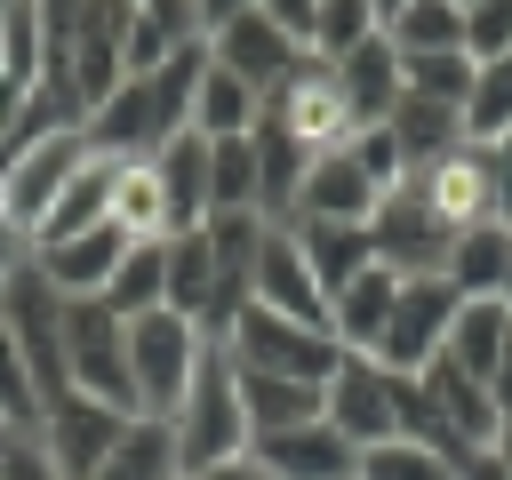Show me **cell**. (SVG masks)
Returning <instances> with one entry per match:
<instances>
[{"label": "cell", "mask_w": 512, "mask_h": 480, "mask_svg": "<svg viewBox=\"0 0 512 480\" xmlns=\"http://www.w3.org/2000/svg\"><path fill=\"white\" fill-rule=\"evenodd\" d=\"M168 440H176V480H200L232 456H248V408H240V384H232V360L224 344H208L184 408L168 416Z\"/></svg>", "instance_id": "6da1fadb"}, {"label": "cell", "mask_w": 512, "mask_h": 480, "mask_svg": "<svg viewBox=\"0 0 512 480\" xmlns=\"http://www.w3.org/2000/svg\"><path fill=\"white\" fill-rule=\"evenodd\" d=\"M216 344H224V360H232L240 376H288V384H320V392H328V376H336V360H344V344H336L328 328L280 320V312H264V304H240Z\"/></svg>", "instance_id": "7a4b0ae2"}, {"label": "cell", "mask_w": 512, "mask_h": 480, "mask_svg": "<svg viewBox=\"0 0 512 480\" xmlns=\"http://www.w3.org/2000/svg\"><path fill=\"white\" fill-rule=\"evenodd\" d=\"M200 360H208V336H200L184 312H168V304H160V312L128 320V392H136V416L168 424V416L184 408V392H192Z\"/></svg>", "instance_id": "3957f363"}, {"label": "cell", "mask_w": 512, "mask_h": 480, "mask_svg": "<svg viewBox=\"0 0 512 480\" xmlns=\"http://www.w3.org/2000/svg\"><path fill=\"white\" fill-rule=\"evenodd\" d=\"M0 320H8L16 352H24V368H32L40 408H48V400H64V392H72V368H64V296L40 280V264H32V256L8 272V288H0Z\"/></svg>", "instance_id": "277c9868"}, {"label": "cell", "mask_w": 512, "mask_h": 480, "mask_svg": "<svg viewBox=\"0 0 512 480\" xmlns=\"http://www.w3.org/2000/svg\"><path fill=\"white\" fill-rule=\"evenodd\" d=\"M64 368H72V392L112 400V408L136 416V392H128V320L104 296H64Z\"/></svg>", "instance_id": "5b68a950"}, {"label": "cell", "mask_w": 512, "mask_h": 480, "mask_svg": "<svg viewBox=\"0 0 512 480\" xmlns=\"http://www.w3.org/2000/svg\"><path fill=\"white\" fill-rule=\"evenodd\" d=\"M448 248H456V224L400 176V184L376 200V216H368V256H376L392 280H408V272H448Z\"/></svg>", "instance_id": "8992f818"}, {"label": "cell", "mask_w": 512, "mask_h": 480, "mask_svg": "<svg viewBox=\"0 0 512 480\" xmlns=\"http://www.w3.org/2000/svg\"><path fill=\"white\" fill-rule=\"evenodd\" d=\"M456 288H448V272H408L400 288H392V320H384V344H376V360L392 368V376H416L424 360H440L448 352V320H456Z\"/></svg>", "instance_id": "52a82bcc"}, {"label": "cell", "mask_w": 512, "mask_h": 480, "mask_svg": "<svg viewBox=\"0 0 512 480\" xmlns=\"http://www.w3.org/2000/svg\"><path fill=\"white\" fill-rule=\"evenodd\" d=\"M320 416L352 448H384V440H400V376L384 360H368V352H344L328 392H320Z\"/></svg>", "instance_id": "ba28073f"}, {"label": "cell", "mask_w": 512, "mask_h": 480, "mask_svg": "<svg viewBox=\"0 0 512 480\" xmlns=\"http://www.w3.org/2000/svg\"><path fill=\"white\" fill-rule=\"evenodd\" d=\"M96 144H88V128H56V136H40V144H24L8 168H0V216L32 240L40 232V216L56 208V192L80 176V160H88Z\"/></svg>", "instance_id": "9c48e42d"}, {"label": "cell", "mask_w": 512, "mask_h": 480, "mask_svg": "<svg viewBox=\"0 0 512 480\" xmlns=\"http://www.w3.org/2000/svg\"><path fill=\"white\" fill-rule=\"evenodd\" d=\"M248 304H264V312H280V320H304V328H328V288H320V272L304 264V248H296L288 224H264L256 256H248ZM328 336H336V328H328Z\"/></svg>", "instance_id": "30bf717a"}, {"label": "cell", "mask_w": 512, "mask_h": 480, "mask_svg": "<svg viewBox=\"0 0 512 480\" xmlns=\"http://www.w3.org/2000/svg\"><path fill=\"white\" fill-rule=\"evenodd\" d=\"M264 112L288 128V136H304L312 152H336L344 136H352V112H344V88H336V64L328 56H296V72L264 96Z\"/></svg>", "instance_id": "8fae6325"}, {"label": "cell", "mask_w": 512, "mask_h": 480, "mask_svg": "<svg viewBox=\"0 0 512 480\" xmlns=\"http://www.w3.org/2000/svg\"><path fill=\"white\" fill-rule=\"evenodd\" d=\"M128 424H136L128 408L88 400V392H64V400H48V408H40V448L56 456V472H64V480H88V472L120 448V432H128Z\"/></svg>", "instance_id": "7c38bea8"}, {"label": "cell", "mask_w": 512, "mask_h": 480, "mask_svg": "<svg viewBox=\"0 0 512 480\" xmlns=\"http://www.w3.org/2000/svg\"><path fill=\"white\" fill-rule=\"evenodd\" d=\"M408 184H416L456 232H464V224H504V216H496V160H488V144H472V136H464L456 152H440L432 168H416Z\"/></svg>", "instance_id": "4fadbf2b"}, {"label": "cell", "mask_w": 512, "mask_h": 480, "mask_svg": "<svg viewBox=\"0 0 512 480\" xmlns=\"http://www.w3.org/2000/svg\"><path fill=\"white\" fill-rule=\"evenodd\" d=\"M248 456H256L272 480H360V448H352L328 416L288 424V432H256Z\"/></svg>", "instance_id": "5bb4252c"}, {"label": "cell", "mask_w": 512, "mask_h": 480, "mask_svg": "<svg viewBox=\"0 0 512 480\" xmlns=\"http://www.w3.org/2000/svg\"><path fill=\"white\" fill-rule=\"evenodd\" d=\"M208 56H216V72H232L240 88L272 96V88L296 72V56H304V48H296L280 24H264V16L248 8V16H232V24H216V32H208Z\"/></svg>", "instance_id": "9a60e30c"}, {"label": "cell", "mask_w": 512, "mask_h": 480, "mask_svg": "<svg viewBox=\"0 0 512 480\" xmlns=\"http://www.w3.org/2000/svg\"><path fill=\"white\" fill-rule=\"evenodd\" d=\"M376 184H368V168L336 144V152H320L312 160V176H304V192H296V216L288 224H368L376 216Z\"/></svg>", "instance_id": "2e32d148"}, {"label": "cell", "mask_w": 512, "mask_h": 480, "mask_svg": "<svg viewBox=\"0 0 512 480\" xmlns=\"http://www.w3.org/2000/svg\"><path fill=\"white\" fill-rule=\"evenodd\" d=\"M120 256H128V232L120 224H96V232H72V240L32 248V264H40V280L56 296H104L112 272H120Z\"/></svg>", "instance_id": "e0dca14e"}, {"label": "cell", "mask_w": 512, "mask_h": 480, "mask_svg": "<svg viewBox=\"0 0 512 480\" xmlns=\"http://www.w3.org/2000/svg\"><path fill=\"white\" fill-rule=\"evenodd\" d=\"M336 88H344V112H352V128H376L392 104H400V48L376 32V40H360L352 56H336Z\"/></svg>", "instance_id": "ac0fdd59"}, {"label": "cell", "mask_w": 512, "mask_h": 480, "mask_svg": "<svg viewBox=\"0 0 512 480\" xmlns=\"http://www.w3.org/2000/svg\"><path fill=\"white\" fill-rule=\"evenodd\" d=\"M112 184H120V160L88 152V160H80V176H72V184L56 192V208L40 216L32 248H48V240H72V232H96V224H112Z\"/></svg>", "instance_id": "d6986e66"}, {"label": "cell", "mask_w": 512, "mask_h": 480, "mask_svg": "<svg viewBox=\"0 0 512 480\" xmlns=\"http://www.w3.org/2000/svg\"><path fill=\"white\" fill-rule=\"evenodd\" d=\"M392 272L384 264H368L360 280H344L336 296H328V328H336V344L344 352H368L376 360V344H384V320H392Z\"/></svg>", "instance_id": "ffe728a7"}, {"label": "cell", "mask_w": 512, "mask_h": 480, "mask_svg": "<svg viewBox=\"0 0 512 480\" xmlns=\"http://www.w3.org/2000/svg\"><path fill=\"white\" fill-rule=\"evenodd\" d=\"M384 128H392V144H400L408 176L464 144V112H456V104H432V96H408V88H400V104L384 112Z\"/></svg>", "instance_id": "44dd1931"}, {"label": "cell", "mask_w": 512, "mask_h": 480, "mask_svg": "<svg viewBox=\"0 0 512 480\" xmlns=\"http://www.w3.org/2000/svg\"><path fill=\"white\" fill-rule=\"evenodd\" d=\"M152 176H160V192H168V224L176 232H192V224H208V136H168L160 152H152Z\"/></svg>", "instance_id": "7402d4cb"}, {"label": "cell", "mask_w": 512, "mask_h": 480, "mask_svg": "<svg viewBox=\"0 0 512 480\" xmlns=\"http://www.w3.org/2000/svg\"><path fill=\"white\" fill-rule=\"evenodd\" d=\"M504 280H512V224H464L448 248V288L472 304V296H504Z\"/></svg>", "instance_id": "603a6c76"}, {"label": "cell", "mask_w": 512, "mask_h": 480, "mask_svg": "<svg viewBox=\"0 0 512 480\" xmlns=\"http://www.w3.org/2000/svg\"><path fill=\"white\" fill-rule=\"evenodd\" d=\"M504 352H512V312H504V296H472V304H456V320H448V360L472 368V376L488 384Z\"/></svg>", "instance_id": "cb8c5ba5"}, {"label": "cell", "mask_w": 512, "mask_h": 480, "mask_svg": "<svg viewBox=\"0 0 512 480\" xmlns=\"http://www.w3.org/2000/svg\"><path fill=\"white\" fill-rule=\"evenodd\" d=\"M288 232H296V248H304V264L320 272L328 296L376 264V256H368V224H288Z\"/></svg>", "instance_id": "d4e9b609"}, {"label": "cell", "mask_w": 512, "mask_h": 480, "mask_svg": "<svg viewBox=\"0 0 512 480\" xmlns=\"http://www.w3.org/2000/svg\"><path fill=\"white\" fill-rule=\"evenodd\" d=\"M104 304H112L120 320L160 312V304H168V240H128V256H120V272H112Z\"/></svg>", "instance_id": "484cf974"}, {"label": "cell", "mask_w": 512, "mask_h": 480, "mask_svg": "<svg viewBox=\"0 0 512 480\" xmlns=\"http://www.w3.org/2000/svg\"><path fill=\"white\" fill-rule=\"evenodd\" d=\"M240 408H248V440L256 432H288V424H312L320 416V384H288V376H240Z\"/></svg>", "instance_id": "4316f807"}, {"label": "cell", "mask_w": 512, "mask_h": 480, "mask_svg": "<svg viewBox=\"0 0 512 480\" xmlns=\"http://www.w3.org/2000/svg\"><path fill=\"white\" fill-rule=\"evenodd\" d=\"M256 112H264V96L240 88L232 72H216V56H208V72H200V88H192V136H248Z\"/></svg>", "instance_id": "83f0119b"}, {"label": "cell", "mask_w": 512, "mask_h": 480, "mask_svg": "<svg viewBox=\"0 0 512 480\" xmlns=\"http://www.w3.org/2000/svg\"><path fill=\"white\" fill-rule=\"evenodd\" d=\"M112 224H120L128 240H176V224H168V192H160L152 160H128V168H120V184H112Z\"/></svg>", "instance_id": "f1b7e54d"}, {"label": "cell", "mask_w": 512, "mask_h": 480, "mask_svg": "<svg viewBox=\"0 0 512 480\" xmlns=\"http://www.w3.org/2000/svg\"><path fill=\"white\" fill-rule=\"evenodd\" d=\"M384 40H392L400 56L464 48V8H456V0H400V8H392V24H384Z\"/></svg>", "instance_id": "f546056e"}, {"label": "cell", "mask_w": 512, "mask_h": 480, "mask_svg": "<svg viewBox=\"0 0 512 480\" xmlns=\"http://www.w3.org/2000/svg\"><path fill=\"white\" fill-rule=\"evenodd\" d=\"M88 480H176V440H168V424L136 416V424L120 432V448H112Z\"/></svg>", "instance_id": "4dcf8cb0"}, {"label": "cell", "mask_w": 512, "mask_h": 480, "mask_svg": "<svg viewBox=\"0 0 512 480\" xmlns=\"http://www.w3.org/2000/svg\"><path fill=\"white\" fill-rule=\"evenodd\" d=\"M464 136H472V144H504V136H512V56H488V64H472Z\"/></svg>", "instance_id": "1f68e13d"}, {"label": "cell", "mask_w": 512, "mask_h": 480, "mask_svg": "<svg viewBox=\"0 0 512 480\" xmlns=\"http://www.w3.org/2000/svg\"><path fill=\"white\" fill-rule=\"evenodd\" d=\"M216 208H256V144L248 136H208V216Z\"/></svg>", "instance_id": "d6a6232c"}, {"label": "cell", "mask_w": 512, "mask_h": 480, "mask_svg": "<svg viewBox=\"0 0 512 480\" xmlns=\"http://www.w3.org/2000/svg\"><path fill=\"white\" fill-rule=\"evenodd\" d=\"M400 88L464 112V96H472V56H464V48H440V56H400Z\"/></svg>", "instance_id": "836d02e7"}, {"label": "cell", "mask_w": 512, "mask_h": 480, "mask_svg": "<svg viewBox=\"0 0 512 480\" xmlns=\"http://www.w3.org/2000/svg\"><path fill=\"white\" fill-rule=\"evenodd\" d=\"M384 24H376V8L368 0H320V16H312V56H352L360 40H376Z\"/></svg>", "instance_id": "e575fe53"}, {"label": "cell", "mask_w": 512, "mask_h": 480, "mask_svg": "<svg viewBox=\"0 0 512 480\" xmlns=\"http://www.w3.org/2000/svg\"><path fill=\"white\" fill-rule=\"evenodd\" d=\"M360 480H456V464H448L440 448L384 440V448H360Z\"/></svg>", "instance_id": "d590c367"}, {"label": "cell", "mask_w": 512, "mask_h": 480, "mask_svg": "<svg viewBox=\"0 0 512 480\" xmlns=\"http://www.w3.org/2000/svg\"><path fill=\"white\" fill-rule=\"evenodd\" d=\"M0 416L16 432H40V392H32V368H24L16 336H8V320H0Z\"/></svg>", "instance_id": "8d00e7d4"}, {"label": "cell", "mask_w": 512, "mask_h": 480, "mask_svg": "<svg viewBox=\"0 0 512 480\" xmlns=\"http://www.w3.org/2000/svg\"><path fill=\"white\" fill-rule=\"evenodd\" d=\"M464 56H472V64L512 56V0H472V8H464Z\"/></svg>", "instance_id": "74e56055"}, {"label": "cell", "mask_w": 512, "mask_h": 480, "mask_svg": "<svg viewBox=\"0 0 512 480\" xmlns=\"http://www.w3.org/2000/svg\"><path fill=\"white\" fill-rule=\"evenodd\" d=\"M344 152L368 168V184H376V192H392V184L408 176V160H400V144H392V128H384V120H376V128H352V136H344Z\"/></svg>", "instance_id": "f35d334b"}, {"label": "cell", "mask_w": 512, "mask_h": 480, "mask_svg": "<svg viewBox=\"0 0 512 480\" xmlns=\"http://www.w3.org/2000/svg\"><path fill=\"white\" fill-rule=\"evenodd\" d=\"M0 480H64V472H56V456L40 448V432H24L16 448H0Z\"/></svg>", "instance_id": "ab89813d"}, {"label": "cell", "mask_w": 512, "mask_h": 480, "mask_svg": "<svg viewBox=\"0 0 512 480\" xmlns=\"http://www.w3.org/2000/svg\"><path fill=\"white\" fill-rule=\"evenodd\" d=\"M256 16H264V24H280L296 48H312V16H320V0H256Z\"/></svg>", "instance_id": "60d3db41"}, {"label": "cell", "mask_w": 512, "mask_h": 480, "mask_svg": "<svg viewBox=\"0 0 512 480\" xmlns=\"http://www.w3.org/2000/svg\"><path fill=\"white\" fill-rule=\"evenodd\" d=\"M488 160H496V216L512 224V136H504V144H488Z\"/></svg>", "instance_id": "b9f144b4"}, {"label": "cell", "mask_w": 512, "mask_h": 480, "mask_svg": "<svg viewBox=\"0 0 512 480\" xmlns=\"http://www.w3.org/2000/svg\"><path fill=\"white\" fill-rule=\"evenodd\" d=\"M256 0H192V24L200 32H216V24H232V16H248Z\"/></svg>", "instance_id": "7bdbcfd3"}, {"label": "cell", "mask_w": 512, "mask_h": 480, "mask_svg": "<svg viewBox=\"0 0 512 480\" xmlns=\"http://www.w3.org/2000/svg\"><path fill=\"white\" fill-rule=\"evenodd\" d=\"M24 256H32V240H24V232H16L8 216H0V288H8V272H16Z\"/></svg>", "instance_id": "ee69618b"}, {"label": "cell", "mask_w": 512, "mask_h": 480, "mask_svg": "<svg viewBox=\"0 0 512 480\" xmlns=\"http://www.w3.org/2000/svg\"><path fill=\"white\" fill-rule=\"evenodd\" d=\"M488 400H496V416H504V424H512V352H504V360H496V376H488Z\"/></svg>", "instance_id": "f6af8a7d"}, {"label": "cell", "mask_w": 512, "mask_h": 480, "mask_svg": "<svg viewBox=\"0 0 512 480\" xmlns=\"http://www.w3.org/2000/svg\"><path fill=\"white\" fill-rule=\"evenodd\" d=\"M200 480H272L256 456H232V464H216V472H200Z\"/></svg>", "instance_id": "bcb514c9"}, {"label": "cell", "mask_w": 512, "mask_h": 480, "mask_svg": "<svg viewBox=\"0 0 512 480\" xmlns=\"http://www.w3.org/2000/svg\"><path fill=\"white\" fill-rule=\"evenodd\" d=\"M456 480H512V472H504V464H496V448H480V456H472V464H456Z\"/></svg>", "instance_id": "7dc6e473"}, {"label": "cell", "mask_w": 512, "mask_h": 480, "mask_svg": "<svg viewBox=\"0 0 512 480\" xmlns=\"http://www.w3.org/2000/svg\"><path fill=\"white\" fill-rule=\"evenodd\" d=\"M496 464H504V472H512V424H504V432H496Z\"/></svg>", "instance_id": "c3c4849f"}, {"label": "cell", "mask_w": 512, "mask_h": 480, "mask_svg": "<svg viewBox=\"0 0 512 480\" xmlns=\"http://www.w3.org/2000/svg\"><path fill=\"white\" fill-rule=\"evenodd\" d=\"M368 8H376V24H392V8H400V0H368Z\"/></svg>", "instance_id": "681fc988"}, {"label": "cell", "mask_w": 512, "mask_h": 480, "mask_svg": "<svg viewBox=\"0 0 512 480\" xmlns=\"http://www.w3.org/2000/svg\"><path fill=\"white\" fill-rule=\"evenodd\" d=\"M504 312H512V280H504Z\"/></svg>", "instance_id": "f907efd6"}, {"label": "cell", "mask_w": 512, "mask_h": 480, "mask_svg": "<svg viewBox=\"0 0 512 480\" xmlns=\"http://www.w3.org/2000/svg\"><path fill=\"white\" fill-rule=\"evenodd\" d=\"M0 112H8V80H0Z\"/></svg>", "instance_id": "816d5d0a"}, {"label": "cell", "mask_w": 512, "mask_h": 480, "mask_svg": "<svg viewBox=\"0 0 512 480\" xmlns=\"http://www.w3.org/2000/svg\"><path fill=\"white\" fill-rule=\"evenodd\" d=\"M456 8H472V0H456Z\"/></svg>", "instance_id": "f5cc1de1"}, {"label": "cell", "mask_w": 512, "mask_h": 480, "mask_svg": "<svg viewBox=\"0 0 512 480\" xmlns=\"http://www.w3.org/2000/svg\"><path fill=\"white\" fill-rule=\"evenodd\" d=\"M0 8H8V0H0Z\"/></svg>", "instance_id": "db71d44e"}]
</instances>
